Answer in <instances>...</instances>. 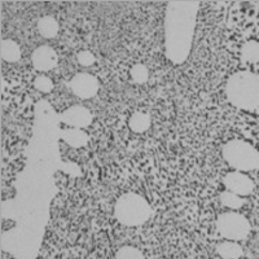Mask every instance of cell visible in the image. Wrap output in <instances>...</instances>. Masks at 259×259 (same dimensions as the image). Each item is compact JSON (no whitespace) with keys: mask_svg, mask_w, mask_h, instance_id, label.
Wrapping results in <instances>:
<instances>
[{"mask_svg":"<svg viewBox=\"0 0 259 259\" xmlns=\"http://www.w3.org/2000/svg\"><path fill=\"white\" fill-rule=\"evenodd\" d=\"M0 53H2V59L7 62H17L21 59L20 46L11 39H6L2 41Z\"/></svg>","mask_w":259,"mask_h":259,"instance_id":"obj_13","label":"cell"},{"mask_svg":"<svg viewBox=\"0 0 259 259\" xmlns=\"http://www.w3.org/2000/svg\"><path fill=\"white\" fill-rule=\"evenodd\" d=\"M114 215L117 221L123 226H142L150 218L152 209L149 202L140 194L126 193L118 198Z\"/></svg>","mask_w":259,"mask_h":259,"instance_id":"obj_3","label":"cell"},{"mask_svg":"<svg viewBox=\"0 0 259 259\" xmlns=\"http://www.w3.org/2000/svg\"><path fill=\"white\" fill-rule=\"evenodd\" d=\"M130 74H131V78H133L134 82L138 83V84H143V83L148 82V79H149V70L143 64H138L133 66Z\"/></svg>","mask_w":259,"mask_h":259,"instance_id":"obj_17","label":"cell"},{"mask_svg":"<svg viewBox=\"0 0 259 259\" xmlns=\"http://www.w3.org/2000/svg\"><path fill=\"white\" fill-rule=\"evenodd\" d=\"M61 121L73 128H85L92 122V114L87 108L80 105L70 106L61 115Z\"/></svg>","mask_w":259,"mask_h":259,"instance_id":"obj_9","label":"cell"},{"mask_svg":"<svg viewBox=\"0 0 259 259\" xmlns=\"http://www.w3.org/2000/svg\"><path fill=\"white\" fill-rule=\"evenodd\" d=\"M77 61L84 68H89L95 64L96 59H95L94 53H91L90 51H80L77 55Z\"/></svg>","mask_w":259,"mask_h":259,"instance_id":"obj_20","label":"cell"},{"mask_svg":"<svg viewBox=\"0 0 259 259\" xmlns=\"http://www.w3.org/2000/svg\"><path fill=\"white\" fill-rule=\"evenodd\" d=\"M61 138L71 148H82L89 143V135L80 128H65L61 131Z\"/></svg>","mask_w":259,"mask_h":259,"instance_id":"obj_10","label":"cell"},{"mask_svg":"<svg viewBox=\"0 0 259 259\" xmlns=\"http://www.w3.org/2000/svg\"><path fill=\"white\" fill-rule=\"evenodd\" d=\"M117 259H145L143 253L134 246H122L115 254Z\"/></svg>","mask_w":259,"mask_h":259,"instance_id":"obj_18","label":"cell"},{"mask_svg":"<svg viewBox=\"0 0 259 259\" xmlns=\"http://www.w3.org/2000/svg\"><path fill=\"white\" fill-rule=\"evenodd\" d=\"M99 89H100V83L97 78L91 74H77L70 80V90L73 91V94L83 100L94 97L99 92Z\"/></svg>","mask_w":259,"mask_h":259,"instance_id":"obj_6","label":"cell"},{"mask_svg":"<svg viewBox=\"0 0 259 259\" xmlns=\"http://www.w3.org/2000/svg\"><path fill=\"white\" fill-rule=\"evenodd\" d=\"M38 31L43 38H55L59 32V22L52 16H45L38 20Z\"/></svg>","mask_w":259,"mask_h":259,"instance_id":"obj_12","label":"cell"},{"mask_svg":"<svg viewBox=\"0 0 259 259\" xmlns=\"http://www.w3.org/2000/svg\"><path fill=\"white\" fill-rule=\"evenodd\" d=\"M223 183L227 191L239 194L241 197L242 196H249L255 188V184H254L253 180L247 175H245L244 172H240V171L228 172L224 177Z\"/></svg>","mask_w":259,"mask_h":259,"instance_id":"obj_7","label":"cell"},{"mask_svg":"<svg viewBox=\"0 0 259 259\" xmlns=\"http://www.w3.org/2000/svg\"><path fill=\"white\" fill-rule=\"evenodd\" d=\"M34 87L38 90L39 92L43 94H48L53 90V82L51 78L46 77V75H38L34 80Z\"/></svg>","mask_w":259,"mask_h":259,"instance_id":"obj_19","label":"cell"},{"mask_svg":"<svg viewBox=\"0 0 259 259\" xmlns=\"http://www.w3.org/2000/svg\"><path fill=\"white\" fill-rule=\"evenodd\" d=\"M32 66L39 71L52 70L59 64V56L56 51L50 46H40L32 52Z\"/></svg>","mask_w":259,"mask_h":259,"instance_id":"obj_8","label":"cell"},{"mask_svg":"<svg viewBox=\"0 0 259 259\" xmlns=\"http://www.w3.org/2000/svg\"><path fill=\"white\" fill-rule=\"evenodd\" d=\"M198 7L197 2H170L166 7L165 53L172 64H183L191 53Z\"/></svg>","mask_w":259,"mask_h":259,"instance_id":"obj_1","label":"cell"},{"mask_svg":"<svg viewBox=\"0 0 259 259\" xmlns=\"http://www.w3.org/2000/svg\"><path fill=\"white\" fill-rule=\"evenodd\" d=\"M241 59L244 62L256 64L259 62V41L250 40L245 43L241 50Z\"/></svg>","mask_w":259,"mask_h":259,"instance_id":"obj_15","label":"cell"},{"mask_svg":"<svg viewBox=\"0 0 259 259\" xmlns=\"http://www.w3.org/2000/svg\"><path fill=\"white\" fill-rule=\"evenodd\" d=\"M150 123H152L150 115L144 112H135L131 117H130L128 121L130 128L133 130L134 133L136 134L145 133V131L150 127Z\"/></svg>","mask_w":259,"mask_h":259,"instance_id":"obj_14","label":"cell"},{"mask_svg":"<svg viewBox=\"0 0 259 259\" xmlns=\"http://www.w3.org/2000/svg\"><path fill=\"white\" fill-rule=\"evenodd\" d=\"M221 202L224 207H228V209L232 210H239L244 206V198L239 194L232 193L230 191H224L221 193Z\"/></svg>","mask_w":259,"mask_h":259,"instance_id":"obj_16","label":"cell"},{"mask_svg":"<svg viewBox=\"0 0 259 259\" xmlns=\"http://www.w3.org/2000/svg\"><path fill=\"white\" fill-rule=\"evenodd\" d=\"M223 158L236 171L245 172L259 168V152L249 143L239 139L230 140L222 149Z\"/></svg>","mask_w":259,"mask_h":259,"instance_id":"obj_4","label":"cell"},{"mask_svg":"<svg viewBox=\"0 0 259 259\" xmlns=\"http://www.w3.org/2000/svg\"><path fill=\"white\" fill-rule=\"evenodd\" d=\"M226 96L239 109L259 108V75L250 71L232 74L226 84Z\"/></svg>","mask_w":259,"mask_h":259,"instance_id":"obj_2","label":"cell"},{"mask_svg":"<svg viewBox=\"0 0 259 259\" xmlns=\"http://www.w3.org/2000/svg\"><path fill=\"white\" fill-rule=\"evenodd\" d=\"M217 253L223 259H240L244 250L236 241H224L217 245Z\"/></svg>","mask_w":259,"mask_h":259,"instance_id":"obj_11","label":"cell"},{"mask_svg":"<svg viewBox=\"0 0 259 259\" xmlns=\"http://www.w3.org/2000/svg\"><path fill=\"white\" fill-rule=\"evenodd\" d=\"M219 233L228 241H241L250 233V223L244 215L239 212L228 211L219 215L217 221Z\"/></svg>","mask_w":259,"mask_h":259,"instance_id":"obj_5","label":"cell"}]
</instances>
